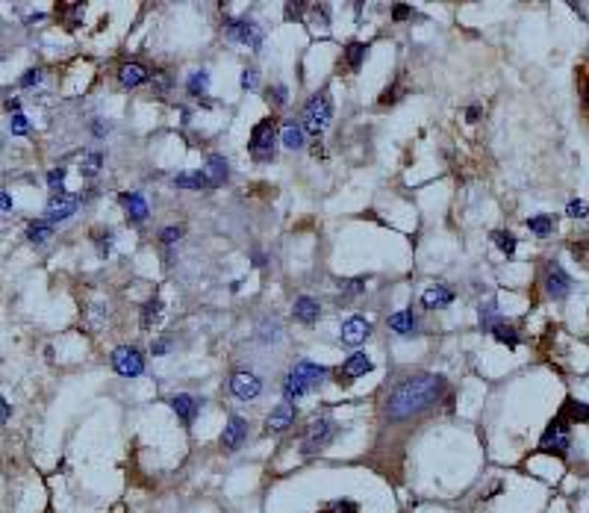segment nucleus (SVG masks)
Masks as SVG:
<instances>
[{
    "label": "nucleus",
    "instance_id": "obj_1",
    "mask_svg": "<svg viewBox=\"0 0 589 513\" xmlns=\"http://www.w3.org/2000/svg\"><path fill=\"white\" fill-rule=\"evenodd\" d=\"M445 389H448V380H445L442 375H433V372H421V375H412L407 380H401V384L392 389V396H389L386 419L401 422V419L416 416V413L436 405V401L442 398Z\"/></svg>",
    "mask_w": 589,
    "mask_h": 513
},
{
    "label": "nucleus",
    "instance_id": "obj_2",
    "mask_svg": "<svg viewBox=\"0 0 589 513\" xmlns=\"http://www.w3.org/2000/svg\"><path fill=\"white\" fill-rule=\"evenodd\" d=\"M330 118H333V101H330V92L321 89L315 92L307 106H303V130L310 136H321L327 127H330Z\"/></svg>",
    "mask_w": 589,
    "mask_h": 513
},
{
    "label": "nucleus",
    "instance_id": "obj_3",
    "mask_svg": "<svg viewBox=\"0 0 589 513\" xmlns=\"http://www.w3.org/2000/svg\"><path fill=\"white\" fill-rule=\"evenodd\" d=\"M274 148H277V124H274V118H263V122H257L254 130H250L248 151L257 162H271L274 159Z\"/></svg>",
    "mask_w": 589,
    "mask_h": 513
},
{
    "label": "nucleus",
    "instance_id": "obj_4",
    "mask_svg": "<svg viewBox=\"0 0 589 513\" xmlns=\"http://www.w3.org/2000/svg\"><path fill=\"white\" fill-rule=\"evenodd\" d=\"M572 449V434H569V422H563L560 416L554 419L548 428H545L542 440H539V452L554 454V457H566Z\"/></svg>",
    "mask_w": 589,
    "mask_h": 513
},
{
    "label": "nucleus",
    "instance_id": "obj_5",
    "mask_svg": "<svg viewBox=\"0 0 589 513\" xmlns=\"http://www.w3.org/2000/svg\"><path fill=\"white\" fill-rule=\"evenodd\" d=\"M336 436V422L327 416V413H321V416H315L312 425H310V431L307 436H303V445H301V452L303 454H315V452H321L327 443H330Z\"/></svg>",
    "mask_w": 589,
    "mask_h": 513
},
{
    "label": "nucleus",
    "instance_id": "obj_6",
    "mask_svg": "<svg viewBox=\"0 0 589 513\" xmlns=\"http://www.w3.org/2000/svg\"><path fill=\"white\" fill-rule=\"evenodd\" d=\"M227 39L236 41V45H250L254 50H259V45H263V30H259V24L254 18H233V21H227Z\"/></svg>",
    "mask_w": 589,
    "mask_h": 513
},
{
    "label": "nucleus",
    "instance_id": "obj_7",
    "mask_svg": "<svg viewBox=\"0 0 589 513\" xmlns=\"http://www.w3.org/2000/svg\"><path fill=\"white\" fill-rule=\"evenodd\" d=\"M112 369L121 378H139L145 372V357H141L139 348L133 345H121L112 351Z\"/></svg>",
    "mask_w": 589,
    "mask_h": 513
},
{
    "label": "nucleus",
    "instance_id": "obj_8",
    "mask_svg": "<svg viewBox=\"0 0 589 513\" xmlns=\"http://www.w3.org/2000/svg\"><path fill=\"white\" fill-rule=\"evenodd\" d=\"M230 392L239 401H254L259 392H263V380H259L254 372L248 369H233L230 375Z\"/></svg>",
    "mask_w": 589,
    "mask_h": 513
},
{
    "label": "nucleus",
    "instance_id": "obj_9",
    "mask_svg": "<svg viewBox=\"0 0 589 513\" xmlns=\"http://www.w3.org/2000/svg\"><path fill=\"white\" fill-rule=\"evenodd\" d=\"M545 292H548L554 301H560V298H566L572 292V278L560 263L545 266Z\"/></svg>",
    "mask_w": 589,
    "mask_h": 513
},
{
    "label": "nucleus",
    "instance_id": "obj_10",
    "mask_svg": "<svg viewBox=\"0 0 589 513\" xmlns=\"http://www.w3.org/2000/svg\"><path fill=\"white\" fill-rule=\"evenodd\" d=\"M248 440V422L239 416V413H233L230 419L224 422V431H221V449L224 452H239L242 449V443Z\"/></svg>",
    "mask_w": 589,
    "mask_h": 513
},
{
    "label": "nucleus",
    "instance_id": "obj_11",
    "mask_svg": "<svg viewBox=\"0 0 589 513\" xmlns=\"http://www.w3.org/2000/svg\"><path fill=\"white\" fill-rule=\"evenodd\" d=\"M375 369V363L372 360H368L363 351H357V354H351L345 360V366H342V372L336 375V380H339V384H351V380H357V378H363V375H368Z\"/></svg>",
    "mask_w": 589,
    "mask_h": 513
},
{
    "label": "nucleus",
    "instance_id": "obj_12",
    "mask_svg": "<svg viewBox=\"0 0 589 513\" xmlns=\"http://www.w3.org/2000/svg\"><path fill=\"white\" fill-rule=\"evenodd\" d=\"M77 206H80V198H74V195H53L50 204H48L45 218L50 224L65 222V218H71L74 213H77Z\"/></svg>",
    "mask_w": 589,
    "mask_h": 513
},
{
    "label": "nucleus",
    "instance_id": "obj_13",
    "mask_svg": "<svg viewBox=\"0 0 589 513\" xmlns=\"http://www.w3.org/2000/svg\"><path fill=\"white\" fill-rule=\"evenodd\" d=\"M368 333H372V322H368L366 316H351V319L342 325V342H348V345L366 342Z\"/></svg>",
    "mask_w": 589,
    "mask_h": 513
},
{
    "label": "nucleus",
    "instance_id": "obj_14",
    "mask_svg": "<svg viewBox=\"0 0 589 513\" xmlns=\"http://www.w3.org/2000/svg\"><path fill=\"white\" fill-rule=\"evenodd\" d=\"M148 80H150V71L141 62H124L121 68H118V83H121L124 89H136V86L148 83Z\"/></svg>",
    "mask_w": 589,
    "mask_h": 513
},
{
    "label": "nucleus",
    "instance_id": "obj_15",
    "mask_svg": "<svg viewBox=\"0 0 589 513\" xmlns=\"http://www.w3.org/2000/svg\"><path fill=\"white\" fill-rule=\"evenodd\" d=\"M171 410L177 413V419L183 425H192L194 416H198V398L189 396V392H177V396L171 398Z\"/></svg>",
    "mask_w": 589,
    "mask_h": 513
},
{
    "label": "nucleus",
    "instance_id": "obj_16",
    "mask_svg": "<svg viewBox=\"0 0 589 513\" xmlns=\"http://www.w3.org/2000/svg\"><path fill=\"white\" fill-rule=\"evenodd\" d=\"M294 407H292V401H283V405H277V407H271V413H268V419H266V428L268 431H286L289 425L294 422Z\"/></svg>",
    "mask_w": 589,
    "mask_h": 513
},
{
    "label": "nucleus",
    "instance_id": "obj_17",
    "mask_svg": "<svg viewBox=\"0 0 589 513\" xmlns=\"http://www.w3.org/2000/svg\"><path fill=\"white\" fill-rule=\"evenodd\" d=\"M121 206H124V213H127V218L133 224H141L148 218V201L141 198L139 192H124L121 195Z\"/></svg>",
    "mask_w": 589,
    "mask_h": 513
},
{
    "label": "nucleus",
    "instance_id": "obj_18",
    "mask_svg": "<svg viewBox=\"0 0 589 513\" xmlns=\"http://www.w3.org/2000/svg\"><path fill=\"white\" fill-rule=\"evenodd\" d=\"M292 372H298L303 380H307V387L312 389V387L324 384V378H327V372H330V369H327V366H319V363H312V360H301V363H294Z\"/></svg>",
    "mask_w": 589,
    "mask_h": 513
},
{
    "label": "nucleus",
    "instance_id": "obj_19",
    "mask_svg": "<svg viewBox=\"0 0 589 513\" xmlns=\"http://www.w3.org/2000/svg\"><path fill=\"white\" fill-rule=\"evenodd\" d=\"M203 174H206V180H210V186H224L227 177H230V166H227V159H224V157L212 154L210 159H206Z\"/></svg>",
    "mask_w": 589,
    "mask_h": 513
},
{
    "label": "nucleus",
    "instance_id": "obj_20",
    "mask_svg": "<svg viewBox=\"0 0 589 513\" xmlns=\"http://www.w3.org/2000/svg\"><path fill=\"white\" fill-rule=\"evenodd\" d=\"M292 313H294V319H298L301 325H315V322H319V313H321V307H319V301H315V298H310V296H301L298 301H294Z\"/></svg>",
    "mask_w": 589,
    "mask_h": 513
},
{
    "label": "nucleus",
    "instance_id": "obj_21",
    "mask_svg": "<svg viewBox=\"0 0 589 513\" xmlns=\"http://www.w3.org/2000/svg\"><path fill=\"white\" fill-rule=\"evenodd\" d=\"M451 301H454V292L448 287H442V283H436V287L424 289V296H421V304L428 310H442V307H448Z\"/></svg>",
    "mask_w": 589,
    "mask_h": 513
},
{
    "label": "nucleus",
    "instance_id": "obj_22",
    "mask_svg": "<svg viewBox=\"0 0 589 513\" xmlns=\"http://www.w3.org/2000/svg\"><path fill=\"white\" fill-rule=\"evenodd\" d=\"M389 331H395L401 336H410L419 331V316L412 310H401V313H392L389 316Z\"/></svg>",
    "mask_w": 589,
    "mask_h": 513
},
{
    "label": "nucleus",
    "instance_id": "obj_23",
    "mask_svg": "<svg viewBox=\"0 0 589 513\" xmlns=\"http://www.w3.org/2000/svg\"><path fill=\"white\" fill-rule=\"evenodd\" d=\"M307 130H303V124H298V122H286L283 124V130H280V142L286 145L289 151H298V148H303V142H307Z\"/></svg>",
    "mask_w": 589,
    "mask_h": 513
},
{
    "label": "nucleus",
    "instance_id": "obj_24",
    "mask_svg": "<svg viewBox=\"0 0 589 513\" xmlns=\"http://www.w3.org/2000/svg\"><path fill=\"white\" fill-rule=\"evenodd\" d=\"M557 416L563 422H589V405H583V401H577V398H566V405L560 407Z\"/></svg>",
    "mask_w": 589,
    "mask_h": 513
},
{
    "label": "nucleus",
    "instance_id": "obj_25",
    "mask_svg": "<svg viewBox=\"0 0 589 513\" xmlns=\"http://www.w3.org/2000/svg\"><path fill=\"white\" fill-rule=\"evenodd\" d=\"M310 387H307V380H303L298 372H289L286 380H283V396H286V401H298L301 396H307Z\"/></svg>",
    "mask_w": 589,
    "mask_h": 513
},
{
    "label": "nucleus",
    "instance_id": "obj_26",
    "mask_svg": "<svg viewBox=\"0 0 589 513\" xmlns=\"http://www.w3.org/2000/svg\"><path fill=\"white\" fill-rule=\"evenodd\" d=\"M174 186L177 189H203V186H210V180H206L203 171H180L177 177H174Z\"/></svg>",
    "mask_w": 589,
    "mask_h": 513
},
{
    "label": "nucleus",
    "instance_id": "obj_27",
    "mask_svg": "<svg viewBox=\"0 0 589 513\" xmlns=\"http://www.w3.org/2000/svg\"><path fill=\"white\" fill-rule=\"evenodd\" d=\"M366 53H368V45H366V41H348V45H345V62H348V68H351V71H359V65H363Z\"/></svg>",
    "mask_w": 589,
    "mask_h": 513
},
{
    "label": "nucleus",
    "instance_id": "obj_28",
    "mask_svg": "<svg viewBox=\"0 0 589 513\" xmlns=\"http://www.w3.org/2000/svg\"><path fill=\"white\" fill-rule=\"evenodd\" d=\"M492 336L498 342H504L507 348H516L519 342H521V336H519V331H516V325H507L504 319H501L495 327H492Z\"/></svg>",
    "mask_w": 589,
    "mask_h": 513
},
{
    "label": "nucleus",
    "instance_id": "obj_29",
    "mask_svg": "<svg viewBox=\"0 0 589 513\" xmlns=\"http://www.w3.org/2000/svg\"><path fill=\"white\" fill-rule=\"evenodd\" d=\"M159 319H162V298H148L145 307H141V319H139L141 327L148 331V327H154Z\"/></svg>",
    "mask_w": 589,
    "mask_h": 513
},
{
    "label": "nucleus",
    "instance_id": "obj_30",
    "mask_svg": "<svg viewBox=\"0 0 589 513\" xmlns=\"http://www.w3.org/2000/svg\"><path fill=\"white\" fill-rule=\"evenodd\" d=\"M50 233H53V224L48 222V218H36V222L27 224V239H30L32 245H41Z\"/></svg>",
    "mask_w": 589,
    "mask_h": 513
},
{
    "label": "nucleus",
    "instance_id": "obj_31",
    "mask_svg": "<svg viewBox=\"0 0 589 513\" xmlns=\"http://www.w3.org/2000/svg\"><path fill=\"white\" fill-rule=\"evenodd\" d=\"M186 89H189V95H194V97L206 95V89H210V71H206V68L192 71L189 80H186Z\"/></svg>",
    "mask_w": 589,
    "mask_h": 513
},
{
    "label": "nucleus",
    "instance_id": "obj_32",
    "mask_svg": "<svg viewBox=\"0 0 589 513\" xmlns=\"http://www.w3.org/2000/svg\"><path fill=\"white\" fill-rule=\"evenodd\" d=\"M477 319H481V327L492 331V327L501 322V316H498V301L489 298L486 304H481V313H477Z\"/></svg>",
    "mask_w": 589,
    "mask_h": 513
},
{
    "label": "nucleus",
    "instance_id": "obj_33",
    "mask_svg": "<svg viewBox=\"0 0 589 513\" xmlns=\"http://www.w3.org/2000/svg\"><path fill=\"white\" fill-rule=\"evenodd\" d=\"M319 513H359V505L351 499H333V501H327V505H321Z\"/></svg>",
    "mask_w": 589,
    "mask_h": 513
},
{
    "label": "nucleus",
    "instance_id": "obj_34",
    "mask_svg": "<svg viewBox=\"0 0 589 513\" xmlns=\"http://www.w3.org/2000/svg\"><path fill=\"white\" fill-rule=\"evenodd\" d=\"M528 231L537 233V236H548L554 231V218L551 215H533V218H528Z\"/></svg>",
    "mask_w": 589,
    "mask_h": 513
},
{
    "label": "nucleus",
    "instance_id": "obj_35",
    "mask_svg": "<svg viewBox=\"0 0 589 513\" xmlns=\"http://www.w3.org/2000/svg\"><path fill=\"white\" fill-rule=\"evenodd\" d=\"M492 242L501 248V254H507V257L516 254V236H512V233H507V231H492Z\"/></svg>",
    "mask_w": 589,
    "mask_h": 513
},
{
    "label": "nucleus",
    "instance_id": "obj_36",
    "mask_svg": "<svg viewBox=\"0 0 589 513\" xmlns=\"http://www.w3.org/2000/svg\"><path fill=\"white\" fill-rule=\"evenodd\" d=\"M101 168H103V154H89V157L83 159L80 174H83V177H94Z\"/></svg>",
    "mask_w": 589,
    "mask_h": 513
},
{
    "label": "nucleus",
    "instance_id": "obj_37",
    "mask_svg": "<svg viewBox=\"0 0 589 513\" xmlns=\"http://www.w3.org/2000/svg\"><path fill=\"white\" fill-rule=\"evenodd\" d=\"M62 186H65V168H50L48 171V189L53 195H65Z\"/></svg>",
    "mask_w": 589,
    "mask_h": 513
},
{
    "label": "nucleus",
    "instance_id": "obj_38",
    "mask_svg": "<svg viewBox=\"0 0 589 513\" xmlns=\"http://www.w3.org/2000/svg\"><path fill=\"white\" fill-rule=\"evenodd\" d=\"M180 239H183V227L180 224L162 227V233H159V242L162 245H174V242H180Z\"/></svg>",
    "mask_w": 589,
    "mask_h": 513
},
{
    "label": "nucleus",
    "instance_id": "obj_39",
    "mask_svg": "<svg viewBox=\"0 0 589 513\" xmlns=\"http://www.w3.org/2000/svg\"><path fill=\"white\" fill-rule=\"evenodd\" d=\"M150 86H154V92H157V97H166L168 95V86H171V80H168V74L166 71H157L154 77H150Z\"/></svg>",
    "mask_w": 589,
    "mask_h": 513
},
{
    "label": "nucleus",
    "instance_id": "obj_40",
    "mask_svg": "<svg viewBox=\"0 0 589 513\" xmlns=\"http://www.w3.org/2000/svg\"><path fill=\"white\" fill-rule=\"evenodd\" d=\"M41 68H30V71H24V77H21V89H36V86L41 83Z\"/></svg>",
    "mask_w": 589,
    "mask_h": 513
},
{
    "label": "nucleus",
    "instance_id": "obj_41",
    "mask_svg": "<svg viewBox=\"0 0 589 513\" xmlns=\"http://www.w3.org/2000/svg\"><path fill=\"white\" fill-rule=\"evenodd\" d=\"M266 97H268L271 106H283V104H286V97H289V89H286V86H274V89H271Z\"/></svg>",
    "mask_w": 589,
    "mask_h": 513
},
{
    "label": "nucleus",
    "instance_id": "obj_42",
    "mask_svg": "<svg viewBox=\"0 0 589 513\" xmlns=\"http://www.w3.org/2000/svg\"><path fill=\"white\" fill-rule=\"evenodd\" d=\"M9 130H12L15 136H24L27 130H30V122H27V115L24 113H18V115H12V122H9Z\"/></svg>",
    "mask_w": 589,
    "mask_h": 513
},
{
    "label": "nucleus",
    "instance_id": "obj_43",
    "mask_svg": "<svg viewBox=\"0 0 589 513\" xmlns=\"http://www.w3.org/2000/svg\"><path fill=\"white\" fill-rule=\"evenodd\" d=\"M94 242H97V254L109 257V251H112V233H94Z\"/></svg>",
    "mask_w": 589,
    "mask_h": 513
},
{
    "label": "nucleus",
    "instance_id": "obj_44",
    "mask_svg": "<svg viewBox=\"0 0 589 513\" xmlns=\"http://www.w3.org/2000/svg\"><path fill=\"white\" fill-rule=\"evenodd\" d=\"M257 83H259L257 68H245V71H242V89H245V92H254Z\"/></svg>",
    "mask_w": 589,
    "mask_h": 513
},
{
    "label": "nucleus",
    "instance_id": "obj_45",
    "mask_svg": "<svg viewBox=\"0 0 589 513\" xmlns=\"http://www.w3.org/2000/svg\"><path fill=\"white\" fill-rule=\"evenodd\" d=\"M589 213V206L581 201V198H575V201H569V206H566V215H572V218H583Z\"/></svg>",
    "mask_w": 589,
    "mask_h": 513
},
{
    "label": "nucleus",
    "instance_id": "obj_46",
    "mask_svg": "<svg viewBox=\"0 0 589 513\" xmlns=\"http://www.w3.org/2000/svg\"><path fill=\"white\" fill-rule=\"evenodd\" d=\"M168 345H171V336H159V340H154V342H150V354H154V357L168 354V351H171Z\"/></svg>",
    "mask_w": 589,
    "mask_h": 513
},
{
    "label": "nucleus",
    "instance_id": "obj_47",
    "mask_svg": "<svg viewBox=\"0 0 589 513\" xmlns=\"http://www.w3.org/2000/svg\"><path fill=\"white\" fill-rule=\"evenodd\" d=\"M342 289L348 292V296H359V292L366 289V278H357V280H345V283H342Z\"/></svg>",
    "mask_w": 589,
    "mask_h": 513
},
{
    "label": "nucleus",
    "instance_id": "obj_48",
    "mask_svg": "<svg viewBox=\"0 0 589 513\" xmlns=\"http://www.w3.org/2000/svg\"><path fill=\"white\" fill-rule=\"evenodd\" d=\"M410 15H412V9L407 3H395V6H392V18H395V21H407Z\"/></svg>",
    "mask_w": 589,
    "mask_h": 513
},
{
    "label": "nucleus",
    "instance_id": "obj_49",
    "mask_svg": "<svg viewBox=\"0 0 589 513\" xmlns=\"http://www.w3.org/2000/svg\"><path fill=\"white\" fill-rule=\"evenodd\" d=\"M303 9H307V3H294V6L289 3V6H286V15H289V21H301L298 15L303 12Z\"/></svg>",
    "mask_w": 589,
    "mask_h": 513
},
{
    "label": "nucleus",
    "instance_id": "obj_50",
    "mask_svg": "<svg viewBox=\"0 0 589 513\" xmlns=\"http://www.w3.org/2000/svg\"><path fill=\"white\" fill-rule=\"evenodd\" d=\"M481 113H483L481 106H468V109H466V118H468V122H477V118H481Z\"/></svg>",
    "mask_w": 589,
    "mask_h": 513
},
{
    "label": "nucleus",
    "instance_id": "obj_51",
    "mask_svg": "<svg viewBox=\"0 0 589 513\" xmlns=\"http://www.w3.org/2000/svg\"><path fill=\"white\" fill-rule=\"evenodd\" d=\"M92 130H94V136H103L106 130H109V124H103V122H92Z\"/></svg>",
    "mask_w": 589,
    "mask_h": 513
},
{
    "label": "nucleus",
    "instance_id": "obj_52",
    "mask_svg": "<svg viewBox=\"0 0 589 513\" xmlns=\"http://www.w3.org/2000/svg\"><path fill=\"white\" fill-rule=\"evenodd\" d=\"M0 201H3V213H12V198H9V192L0 195Z\"/></svg>",
    "mask_w": 589,
    "mask_h": 513
},
{
    "label": "nucleus",
    "instance_id": "obj_53",
    "mask_svg": "<svg viewBox=\"0 0 589 513\" xmlns=\"http://www.w3.org/2000/svg\"><path fill=\"white\" fill-rule=\"evenodd\" d=\"M6 109H9V113H12V115H18V109H21V101H18V97H12V101H6Z\"/></svg>",
    "mask_w": 589,
    "mask_h": 513
},
{
    "label": "nucleus",
    "instance_id": "obj_54",
    "mask_svg": "<svg viewBox=\"0 0 589 513\" xmlns=\"http://www.w3.org/2000/svg\"><path fill=\"white\" fill-rule=\"evenodd\" d=\"M0 407H3V422H9V416H12V407H9V401L3 398V405H0Z\"/></svg>",
    "mask_w": 589,
    "mask_h": 513
},
{
    "label": "nucleus",
    "instance_id": "obj_55",
    "mask_svg": "<svg viewBox=\"0 0 589 513\" xmlns=\"http://www.w3.org/2000/svg\"><path fill=\"white\" fill-rule=\"evenodd\" d=\"M254 266H266V257H263V251H257V254H254Z\"/></svg>",
    "mask_w": 589,
    "mask_h": 513
},
{
    "label": "nucleus",
    "instance_id": "obj_56",
    "mask_svg": "<svg viewBox=\"0 0 589 513\" xmlns=\"http://www.w3.org/2000/svg\"><path fill=\"white\" fill-rule=\"evenodd\" d=\"M583 106H586V109H589V80H586V83H583Z\"/></svg>",
    "mask_w": 589,
    "mask_h": 513
}]
</instances>
